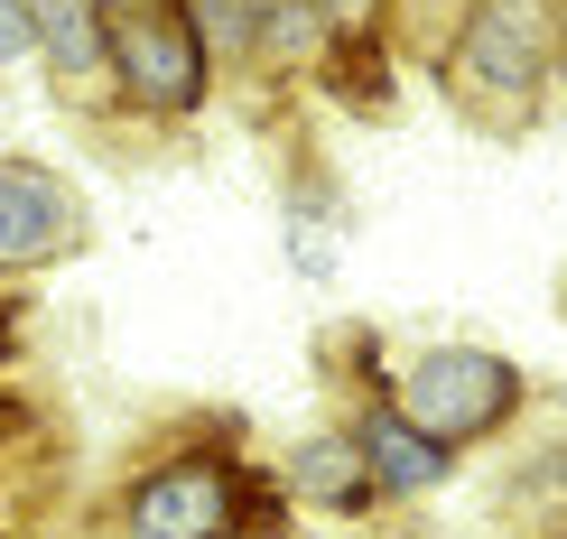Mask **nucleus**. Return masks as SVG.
Masks as SVG:
<instances>
[{"label":"nucleus","mask_w":567,"mask_h":539,"mask_svg":"<svg viewBox=\"0 0 567 539\" xmlns=\"http://www.w3.org/2000/svg\"><path fill=\"white\" fill-rule=\"evenodd\" d=\"M103 46H112V75H122V93L140 112H196L205 103V38H196L186 0H112Z\"/></svg>","instance_id":"f257e3e1"},{"label":"nucleus","mask_w":567,"mask_h":539,"mask_svg":"<svg viewBox=\"0 0 567 539\" xmlns=\"http://www.w3.org/2000/svg\"><path fill=\"white\" fill-rule=\"evenodd\" d=\"M512 363L503 354H475V344H437V354L410 363L400 382V418H410L429 447H456V437H484L493 418L512 410Z\"/></svg>","instance_id":"f03ea898"},{"label":"nucleus","mask_w":567,"mask_h":539,"mask_svg":"<svg viewBox=\"0 0 567 539\" xmlns=\"http://www.w3.org/2000/svg\"><path fill=\"white\" fill-rule=\"evenodd\" d=\"M243 521L233 465H158L131 494V539H224Z\"/></svg>","instance_id":"7ed1b4c3"},{"label":"nucleus","mask_w":567,"mask_h":539,"mask_svg":"<svg viewBox=\"0 0 567 539\" xmlns=\"http://www.w3.org/2000/svg\"><path fill=\"white\" fill-rule=\"evenodd\" d=\"M75 196H65L47 168H0V261H56V251H75Z\"/></svg>","instance_id":"20e7f679"},{"label":"nucleus","mask_w":567,"mask_h":539,"mask_svg":"<svg viewBox=\"0 0 567 539\" xmlns=\"http://www.w3.org/2000/svg\"><path fill=\"white\" fill-rule=\"evenodd\" d=\"M465 75H475V84H503V93H522V84L539 75V29H530L522 0L475 10V29H465Z\"/></svg>","instance_id":"39448f33"},{"label":"nucleus","mask_w":567,"mask_h":539,"mask_svg":"<svg viewBox=\"0 0 567 539\" xmlns=\"http://www.w3.org/2000/svg\"><path fill=\"white\" fill-rule=\"evenodd\" d=\"M363 475H382L391 494H429V484L446 475V447H429L400 410H372L363 418Z\"/></svg>","instance_id":"423d86ee"},{"label":"nucleus","mask_w":567,"mask_h":539,"mask_svg":"<svg viewBox=\"0 0 567 539\" xmlns=\"http://www.w3.org/2000/svg\"><path fill=\"white\" fill-rule=\"evenodd\" d=\"M298 494L363 502V447H344V437H307V447H298Z\"/></svg>","instance_id":"0eeeda50"},{"label":"nucleus","mask_w":567,"mask_h":539,"mask_svg":"<svg viewBox=\"0 0 567 539\" xmlns=\"http://www.w3.org/2000/svg\"><path fill=\"white\" fill-rule=\"evenodd\" d=\"M29 56V19H19V0H0V65Z\"/></svg>","instance_id":"6e6552de"}]
</instances>
